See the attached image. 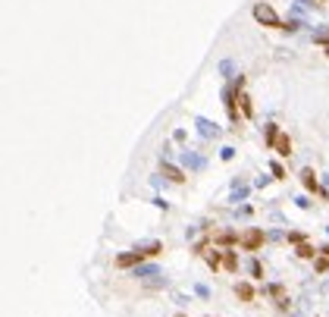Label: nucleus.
Wrapping results in <instances>:
<instances>
[{
	"label": "nucleus",
	"instance_id": "9d476101",
	"mask_svg": "<svg viewBox=\"0 0 329 317\" xmlns=\"http://www.w3.org/2000/svg\"><path fill=\"white\" fill-rule=\"evenodd\" d=\"M267 292L276 298V305L285 308V302H289V295H285V286H279V282H273V286H267Z\"/></svg>",
	"mask_w": 329,
	"mask_h": 317
},
{
	"label": "nucleus",
	"instance_id": "a211bd4d",
	"mask_svg": "<svg viewBox=\"0 0 329 317\" xmlns=\"http://www.w3.org/2000/svg\"><path fill=\"white\" fill-rule=\"evenodd\" d=\"M269 173H273L276 179H285V170H282V164H279V160H273V164H269Z\"/></svg>",
	"mask_w": 329,
	"mask_h": 317
},
{
	"label": "nucleus",
	"instance_id": "f257e3e1",
	"mask_svg": "<svg viewBox=\"0 0 329 317\" xmlns=\"http://www.w3.org/2000/svg\"><path fill=\"white\" fill-rule=\"evenodd\" d=\"M254 19H257L260 25H269V29H285V22L279 19V13H276L269 3H257V6H254Z\"/></svg>",
	"mask_w": 329,
	"mask_h": 317
},
{
	"label": "nucleus",
	"instance_id": "9b49d317",
	"mask_svg": "<svg viewBox=\"0 0 329 317\" xmlns=\"http://www.w3.org/2000/svg\"><path fill=\"white\" fill-rule=\"evenodd\" d=\"M198 129H201V135H204V139H216V135H219V129L210 123V119H204V116L198 119Z\"/></svg>",
	"mask_w": 329,
	"mask_h": 317
},
{
	"label": "nucleus",
	"instance_id": "f3484780",
	"mask_svg": "<svg viewBox=\"0 0 329 317\" xmlns=\"http://www.w3.org/2000/svg\"><path fill=\"white\" fill-rule=\"evenodd\" d=\"M314 270H317V273H326V270H329V258H326V254H320V258L314 261Z\"/></svg>",
	"mask_w": 329,
	"mask_h": 317
},
{
	"label": "nucleus",
	"instance_id": "a878e982",
	"mask_svg": "<svg viewBox=\"0 0 329 317\" xmlns=\"http://www.w3.org/2000/svg\"><path fill=\"white\" fill-rule=\"evenodd\" d=\"M176 317H185V314H176Z\"/></svg>",
	"mask_w": 329,
	"mask_h": 317
},
{
	"label": "nucleus",
	"instance_id": "1a4fd4ad",
	"mask_svg": "<svg viewBox=\"0 0 329 317\" xmlns=\"http://www.w3.org/2000/svg\"><path fill=\"white\" fill-rule=\"evenodd\" d=\"M235 295H239L241 302H254V286H251V282H235Z\"/></svg>",
	"mask_w": 329,
	"mask_h": 317
},
{
	"label": "nucleus",
	"instance_id": "0eeeda50",
	"mask_svg": "<svg viewBox=\"0 0 329 317\" xmlns=\"http://www.w3.org/2000/svg\"><path fill=\"white\" fill-rule=\"evenodd\" d=\"M273 151L279 154V157H289V154H292V139H289V135H285V132H279V139H276Z\"/></svg>",
	"mask_w": 329,
	"mask_h": 317
},
{
	"label": "nucleus",
	"instance_id": "ddd939ff",
	"mask_svg": "<svg viewBox=\"0 0 329 317\" xmlns=\"http://www.w3.org/2000/svg\"><path fill=\"white\" fill-rule=\"evenodd\" d=\"M213 242H219V245H235V242H241V239L235 236V233H229V229H226V233H219V236H213Z\"/></svg>",
	"mask_w": 329,
	"mask_h": 317
},
{
	"label": "nucleus",
	"instance_id": "39448f33",
	"mask_svg": "<svg viewBox=\"0 0 329 317\" xmlns=\"http://www.w3.org/2000/svg\"><path fill=\"white\" fill-rule=\"evenodd\" d=\"M160 173H163L166 179H170V182H185V173H182V170H179V167H173V164H166V160H163V164H160Z\"/></svg>",
	"mask_w": 329,
	"mask_h": 317
},
{
	"label": "nucleus",
	"instance_id": "423d86ee",
	"mask_svg": "<svg viewBox=\"0 0 329 317\" xmlns=\"http://www.w3.org/2000/svg\"><path fill=\"white\" fill-rule=\"evenodd\" d=\"M301 182H304V188H307V192H320V185H317V173H314V170H310V167H304V170H301ZM320 195H323V192H320Z\"/></svg>",
	"mask_w": 329,
	"mask_h": 317
},
{
	"label": "nucleus",
	"instance_id": "7ed1b4c3",
	"mask_svg": "<svg viewBox=\"0 0 329 317\" xmlns=\"http://www.w3.org/2000/svg\"><path fill=\"white\" fill-rule=\"evenodd\" d=\"M135 277L145 280V282H150V286H166V280H157L160 270L154 267V264H141V267H135Z\"/></svg>",
	"mask_w": 329,
	"mask_h": 317
},
{
	"label": "nucleus",
	"instance_id": "bb28decb",
	"mask_svg": "<svg viewBox=\"0 0 329 317\" xmlns=\"http://www.w3.org/2000/svg\"><path fill=\"white\" fill-rule=\"evenodd\" d=\"M317 3H323V0H317Z\"/></svg>",
	"mask_w": 329,
	"mask_h": 317
},
{
	"label": "nucleus",
	"instance_id": "aec40b11",
	"mask_svg": "<svg viewBox=\"0 0 329 317\" xmlns=\"http://www.w3.org/2000/svg\"><path fill=\"white\" fill-rule=\"evenodd\" d=\"M141 251H145V254H160V251H163V245H160V242H150V245L141 248Z\"/></svg>",
	"mask_w": 329,
	"mask_h": 317
},
{
	"label": "nucleus",
	"instance_id": "412c9836",
	"mask_svg": "<svg viewBox=\"0 0 329 317\" xmlns=\"http://www.w3.org/2000/svg\"><path fill=\"white\" fill-rule=\"evenodd\" d=\"M289 242H295V245H301V242H304V236H301V233H289Z\"/></svg>",
	"mask_w": 329,
	"mask_h": 317
},
{
	"label": "nucleus",
	"instance_id": "20e7f679",
	"mask_svg": "<svg viewBox=\"0 0 329 317\" xmlns=\"http://www.w3.org/2000/svg\"><path fill=\"white\" fill-rule=\"evenodd\" d=\"M148 254L141 251V248H135V251H125V254H120V258H116V267H141V261H145Z\"/></svg>",
	"mask_w": 329,
	"mask_h": 317
},
{
	"label": "nucleus",
	"instance_id": "6ab92c4d",
	"mask_svg": "<svg viewBox=\"0 0 329 317\" xmlns=\"http://www.w3.org/2000/svg\"><path fill=\"white\" fill-rule=\"evenodd\" d=\"M251 277H254V280H264V267H260V261H251Z\"/></svg>",
	"mask_w": 329,
	"mask_h": 317
},
{
	"label": "nucleus",
	"instance_id": "dca6fc26",
	"mask_svg": "<svg viewBox=\"0 0 329 317\" xmlns=\"http://www.w3.org/2000/svg\"><path fill=\"white\" fill-rule=\"evenodd\" d=\"M279 132H282V129H279L276 123H269V126H267V148H273V144H276V139H279Z\"/></svg>",
	"mask_w": 329,
	"mask_h": 317
},
{
	"label": "nucleus",
	"instance_id": "f03ea898",
	"mask_svg": "<svg viewBox=\"0 0 329 317\" xmlns=\"http://www.w3.org/2000/svg\"><path fill=\"white\" fill-rule=\"evenodd\" d=\"M264 229H257V226H251L248 229V233H244L241 236V248H244V251H260V245H264Z\"/></svg>",
	"mask_w": 329,
	"mask_h": 317
},
{
	"label": "nucleus",
	"instance_id": "2eb2a0df",
	"mask_svg": "<svg viewBox=\"0 0 329 317\" xmlns=\"http://www.w3.org/2000/svg\"><path fill=\"white\" fill-rule=\"evenodd\" d=\"M223 267L226 270H239V258H235V251H223Z\"/></svg>",
	"mask_w": 329,
	"mask_h": 317
},
{
	"label": "nucleus",
	"instance_id": "4468645a",
	"mask_svg": "<svg viewBox=\"0 0 329 317\" xmlns=\"http://www.w3.org/2000/svg\"><path fill=\"white\" fill-rule=\"evenodd\" d=\"M207 267L210 270H219V267H223V251H207Z\"/></svg>",
	"mask_w": 329,
	"mask_h": 317
},
{
	"label": "nucleus",
	"instance_id": "5701e85b",
	"mask_svg": "<svg viewBox=\"0 0 329 317\" xmlns=\"http://www.w3.org/2000/svg\"><path fill=\"white\" fill-rule=\"evenodd\" d=\"M314 38H317V41H326V38H329V29H320Z\"/></svg>",
	"mask_w": 329,
	"mask_h": 317
},
{
	"label": "nucleus",
	"instance_id": "f8f14e48",
	"mask_svg": "<svg viewBox=\"0 0 329 317\" xmlns=\"http://www.w3.org/2000/svg\"><path fill=\"white\" fill-rule=\"evenodd\" d=\"M182 164L188 167V170H201V167H204V157H198V154L185 151V154H182Z\"/></svg>",
	"mask_w": 329,
	"mask_h": 317
},
{
	"label": "nucleus",
	"instance_id": "4be33fe9",
	"mask_svg": "<svg viewBox=\"0 0 329 317\" xmlns=\"http://www.w3.org/2000/svg\"><path fill=\"white\" fill-rule=\"evenodd\" d=\"M298 25H301V22H295V19H289V22H285V29H282V32H295V29H298Z\"/></svg>",
	"mask_w": 329,
	"mask_h": 317
},
{
	"label": "nucleus",
	"instance_id": "b1692460",
	"mask_svg": "<svg viewBox=\"0 0 329 317\" xmlns=\"http://www.w3.org/2000/svg\"><path fill=\"white\" fill-rule=\"evenodd\" d=\"M235 157V148H223V160H232Z\"/></svg>",
	"mask_w": 329,
	"mask_h": 317
},
{
	"label": "nucleus",
	"instance_id": "6e6552de",
	"mask_svg": "<svg viewBox=\"0 0 329 317\" xmlns=\"http://www.w3.org/2000/svg\"><path fill=\"white\" fill-rule=\"evenodd\" d=\"M295 254H298V258H304V261H317V258H320V251H317L310 242H301L298 248H295Z\"/></svg>",
	"mask_w": 329,
	"mask_h": 317
},
{
	"label": "nucleus",
	"instance_id": "393cba45",
	"mask_svg": "<svg viewBox=\"0 0 329 317\" xmlns=\"http://www.w3.org/2000/svg\"><path fill=\"white\" fill-rule=\"evenodd\" d=\"M326 57H329V44H326Z\"/></svg>",
	"mask_w": 329,
	"mask_h": 317
}]
</instances>
